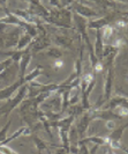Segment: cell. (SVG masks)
<instances>
[{
    "label": "cell",
    "mask_w": 128,
    "mask_h": 154,
    "mask_svg": "<svg viewBox=\"0 0 128 154\" xmlns=\"http://www.w3.org/2000/svg\"><path fill=\"white\" fill-rule=\"evenodd\" d=\"M31 138H32V141H34L35 146L37 148V154H47L51 152V151L49 149L47 145H46V143L43 139H40L39 137H37V136H32Z\"/></svg>",
    "instance_id": "9"
},
{
    "label": "cell",
    "mask_w": 128,
    "mask_h": 154,
    "mask_svg": "<svg viewBox=\"0 0 128 154\" xmlns=\"http://www.w3.org/2000/svg\"><path fill=\"white\" fill-rule=\"evenodd\" d=\"M5 48V36H0V49Z\"/></svg>",
    "instance_id": "29"
},
{
    "label": "cell",
    "mask_w": 128,
    "mask_h": 154,
    "mask_svg": "<svg viewBox=\"0 0 128 154\" xmlns=\"http://www.w3.org/2000/svg\"><path fill=\"white\" fill-rule=\"evenodd\" d=\"M50 1H51V4L53 6H59V1L58 0H50Z\"/></svg>",
    "instance_id": "30"
},
{
    "label": "cell",
    "mask_w": 128,
    "mask_h": 154,
    "mask_svg": "<svg viewBox=\"0 0 128 154\" xmlns=\"http://www.w3.org/2000/svg\"><path fill=\"white\" fill-rule=\"evenodd\" d=\"M77 154H90L87 144H79V153Z\"/></svg>",
    "instance_id": "24"
},
{
    "label": "cell",
    "mask_w": 128,
    "mask_h": 154,
    "mask_svg": "<svg viewBox=\"0 0 128 154\" xmlns=\"http://www.w3.org/2000/svg\"><path fill=\"white\" fill-rule=\"evenodd\" d=\"M94 69H95V72L99 73V72H102V71H103V69H104V65H103V63L98 60V62L94 65Z\"/></svg>",
    "instance_id": "26"
},
{
    "label": "cell",
    "mask_w": 128,
    "mask_h": 154,
    "mask_svg": "<svg viewBox=\"0 0 128 154\" xmlns=\"http://www.w3.org/2000/svg\"><path fill=\"white\" fill-rule=\"evenodd\" d=\"M25 96H28V84H24L23 86H21L20 91H19V93L16 94L15 96L12 97V99H9V100L0 108V116L7 117L14 109L17 108V107L21 104V102L25 99Z\"/></svg>",
    "instance_id": "1"
},
{
    "label": "cell",
    "mask_w": 128,
    "mask_h": 154,
    "mask_svg": "<svg viewBox=\"0 0 128 154\" xmlns=\"http://www.w3.org/2000/svg\"><path fill=\"white\" fill-rule=\"evenodd\" d=\"M107 24V20L106 19H99V20H96V21H92L91 23H89V28H94V29H102L103 27H105Z\"/></svg>",
    "instance_id": "16"
},
{
    "label": "cell",
    "mask_w": 128,
    "mask_h": 154,
    "mask_svg": "<svg viewBox=\"0 0 128 154\" xmlns=\"http://www.w3.org/2000/svg\"><path fill=\"white\" fill-rule=\"evenodd\" d=\"M46 54L49 56V57H51L53 59H60L61 57H62V51H61L60 49H57V48H52V49H50Z\"/></svg>",
    "instance_id": "18"
},
{
    "label": "cell",
    "mask_w": 128,
    "mask_h": 154,
    "mask_svg": "<svg viewBox=\"0 0 128 154\" xmlns=\"http://www.w3.org/2000/svg\"><path fill=\"white\" fill-rule=\"evenodd\" d=\"M64 65H65V62L62 59H54V62L52 64V67L54 69H60Z\"/></svg>",
    "instance_id": "23"
},
{
    "label": "cell",
    "mask_w": 128,
    "mask_h": 154,
    "mask_svg": "<svg viewBox=\"0 0 128 154\" xmlns=\"http://www.w3.org/2000/svg\"><path fill=\"white\" fill-rule=\"evenodd\" d=\"M115 26H117V28H126L127 27V22H125L124 20H118L117 22H115Z\"/></svg>",
    "instance_id": "27"
},
{
    "label": "cell",
    "mask_w": 128,
    "mask_h": 154,
    "mask_svg": "<svg viewBox=\"0 0 128 154\" xmlns=\"http://www.w3.org/2000/svg\"><path fill=\"white\" fill-rule=\"evenodd\" d=\"M47 154H52V152H50V153H47Z\"/></svg>",
    "instance_id": "34"
},
{
    "label": "cell",
    "mask_w": 128,
    "mask_h": 154,
    "mask_svg": "<svg viewBox=\"0 0 128 154\" xmlns=\"http://www.w3.org/2000/svg\"><path fill=\"white\" fill-rule=\"evenodd\" d=\"M124 44H125V41H124V38H115L114 41H113L112 43V46L113 48H115V49H120V48H122L124 46Z\"/></svg>",
    "instance_id": "22"
},
{
    "label": "cell",
    "mask_w": 128,
    "mask_h": 154,
    "mask_svg": "<svg viewBox=\"0 0 128 154\" xmlns=\"http://www.w3.org/2000/svg\"><path fill=\"white\" fill-rule=\"evenodd\" d=\"M113 112L121 119V118L128 116V109L126 107H124V106H118V107H115V108L113 109Z\"/></svg>",
    "instance_id": "17"
},
{
    "label": "cell",
    "mask_w": 128,
    "mask_h": 154,
    "mask_svg": "<svg viewBox=\"0 0 128 154\" xmlns=\"http://www.w3.org/2000/svg\"><path fill=\"white\" fill-rule=\"evenodd\" d=\"M95 56L97 57L99 62H102L103 59V51H104V44H103V38H102V34L100 31H97V36H96V45H95Z\"/></svg>",
    "instance_id": "8"
},
{
    "label": "cell",
    "mask_w": 128,
    "mask_h": 154,
    "mask_svg": "<svg viewBox=\"0 0 128 154\" xmlns=\"http://www.w3.org/2000/svg\"><path fill=\"white\" fill-rule=\"evenodd\" d=\"M31 38H32V36L29 35L28 32L27 34H23L22 36L20 37V39H19V43L16 45V50H22L25 46L29 45L31 43Z\"/></svg>",
    "instance_id": "13"
},
{
    "label": "cell",
    "mask_w": 128,
    "mask_h": 154,
    "mask_svg": "<svg viewBox=\"0 0 128 154\" xmlns=\"http://www.w3.org/2000/svg\"><path fill=\"white\" fill-rule=\"evenodd\" d=\"M76 11H77V13H80L81 15H84V16L96 15V13H95L94 11H91L90 8L85 7V6H77V7H76Z\"/></svg>",
    "instance_id": "19"
},
{
    "label": "cell",
    "mask_w": 128,
    "mask_h": 154,
    "mask_svg": "<svg viewBox=\"0 0 128 154\" xmlns=\"http://www.w3.org/2000/svg\"><path fill=\"white\" fill-rule=\"evenodd\" d=\"M55 41H57L58 44H60L61 46H65V48H69V46L72 45V41L69 38H67V37H64V36L57 37Z\"/></svg>",
    "instance_id": "20"
},
{
    "label": "cell",
    "mask_w": 128,
    "mask_h": 154,
    "mask_svg": "<svg viewBox=\"0 0 128 154\" xmlns=\"http://www.w3.org/2000/svg\"><path fill=\"white\" fill-rule=\"evenodd\" d=\"M106 129L107 130H110V131H113L114 129H115V122L112 121V119H110V121H106V124H105Z\"/></svg>",
    "instance_id": "25"
},
{
    "label": "cell",
    "mask_w": 128,
    "mask_h": 154,
    "mask_svg": "<svg viewBox=\"0 0 128 154\" xmlns=\"http://www.w3.org/2000/svg\"><path fill=\"white\" fill-rule=\"evenodd\" d=\"M87 143H91L94 145L97 146H106L107 145V139L106 137H100V136H90V137H85L79 140V144H87Z\"/></svg>",
    "instance_id": "6"
},
{
    "label": "cell",
    "mask_w": 128,
    "mask_h": 154,
    "mask_svg": "<svg viewBox=\"0 0 128 154\" xmlns=\"http://www.w3.org/2000/svg\"><path fill=\"white\" fill-rule=\"evenodd\" d=\"M10 124H12V121L9 119L7 123L4 125V128L0 130V145L6 140V138H7V133L8 131H9V128H10Z\"/></svg>",
    "instance_id": "15"
},
{
    "label": "cell",
    "mask_w": 128,
    "mask_h": 154,
    "mask_svg": "<svg viewBox=\"0 0 128 154\" xmlns=\"http://www.w3.org/2000/svg\"><path fill=\"white\" fill-rule=\"evenodd\" d=\"M54 154H68V153L66 152V149H65V148H62V147H58Z\"/></svg>",
    "instance_id": "28"
},
{
    "label": "cell",
    "mask_w": 128,
    "mask_h": 154,
    "mask_svg": "<svg viewBox=\"0 0 128 154\" xmlns=\"http://www.w3.org/2000/svg\"><path fill=\"white\" fill-rule=\"evenodd\" d=\"M121 2H126V1H127V0H120Z\"/></svg>",
    "instance_id": "33"
},
{
    "label": "cell",
    "mask_w": 128,
    "mask_h": 154,
    "mask_svg": "<svg viewBox=\"0 0 128 154\" xmlns=\"http://www.w3.org/2000/svg\"><path fill=\"white\" fill-rule=\"evenodd\" d=\"M121 149H122V151H124L126 154H128V147H126V146H124V145H122V146H121Z\"/></svg>",
    "instance_id": "31"
},
{
    "label": "cell",
    "mask_w": 128,
    "mask_h": 154,
    "mask_svg": "<svg viewBox=\"0 0 128 154\" xmlns=\"http://www.w3.org/2000/svg\"><path fill=\"white\" fill-rule=\"evenodd\" d=\"M19 34L17 32H10L5 37V49H9L16 46L19 43Z\"/></svg>",
    "instance_id": "11"
},
{
    "label": "cell",
    "mask_w": 128,
    "mask_h": 154,
    "mask_svg": "<svg viewBox=\"0 0 128 154\" xmlns=\"http://www.w3.org/2000/svg\"><path fill=\"white\" fill-rule=\"evenodd\" d=\"M128 128V123L120 125L119 128H115L113 131H111L110 136H107V146H110L113 149H121V138H122V134L125 130Z\"/></svg>",
    "instance_id": "2"
},
{
    "label": "cell",
    "mask_w": 128,
    "mask_h": 154,
    "mask_svg": "<svg viewBox=\"0 0 128 154\" xmlns=\"http://www.w3.org/2000/svg\"><path fill=\"white\" fill-rule=\"evenodd\" d=\"M49 44H50V41L46 37H44V36H42V37H38L37 41L31 42V50L37 52V51H40V50L45 49Z\"/></svg>",
    "instance_id": "10"
},
{
    "label": "cell",
    "mask_w": 128,
    "mask_h": 154,
    "mask_svg": "<svg viewBox=\"0 0 128 154\" xmlns=\"http://www.w3.org/2000/svg\"><path fill=\"white\" fill-rule=\"evenodd\" d=\"M24 84H27L25 80H24V78H20L16 82L13 84V85L8 86V87H6V88L1 89V91H0V101L9 100L10 96H12L19 88H21V86H23Z\"/></svg>",
    "instance_id": "5"
},
{
    "label": "cell",
    "mask_w": 128,
    "mask_h": 154,
    "mask_svg": "<svg viewBox=\"0 0 128 154\" xmlns=\"http://www.w3.org/2000/svg\"><path fill=\"white\" fill-rule=\"evenodd\" d=\"M42 73H43V67H42V66H38V67L32 69L30 73L25 74V75H24V80H25L27 84H29L31 81H34L37 77H39Z\"/></svg>",
    "instance_id": "12"
},
{
    "label": "cell",
    "mask_w": 128,
    "mask_h": 154,
    "mask_svg": "<svg viewBox=\"0 0 128 154\" xmlns=\"http://www.w3.org/2000/svg\"><path fill=\"white\" fill-rule=\"evenodd\" d=\"M0 154H19L15 152L14 149H12L10 147H8L7 145H2L0 146Z\"/></svg>",
    "instance_id": "21"
},
{
    "label": "cell",
    "mask_w": 128,
    "mask_h": 154,
    "mask_svg": "<svg viewBox=\"0 0 128 154\" xmlns=\"http://www.w3.org/2000/svg\"><path fill=\"white\" fill-rule=\"evenodd\" d=\"M104 67L107 69V73H106L105 78V84H104V99L103 102H107L111 99V92H112V86H113V64H109V65H104Z\"/></svg>",
    "instance_id": "4"
},
{
    "label": "cell",
    "mask_w": 128,
    "mask_h": 154,
    "mask_svg": "<svg viewBox=\"0 0 128 154\" xmlns=\"http://www.w3.org/2000/svg\"><path fill=\"white\" fill-rule=\"evenodd\" d=\"M30 59H31L30 50H25L22 56V58H21V60H20V78H24L27 69H28V65L30 63Z\"/></svg>",
    "instance_id": "7"
},
{
    "label": "cell",
    "mask_w": 128,
    "mask_h": 154,
    "mask_svg": "<svg viewBox=\"0 0 128 154\" xmlns=\"http://www.w3.org/2000/svg\"><path fill=\"white\" fill-rule=\"evenodd\" d=\"M100 34H102V38H103V41H109V39L111 38V36L113 35V28L111 27V26L106 24L105 27L102 28Z\"/></svg>",
    "instance_id": "14"
},
{
    "label": "cell",
    "mask_w": 128,
    "mask_h": 154,
    "mask_svg": "<svg viewBox=\"0 0 128 154\" xmlns=\"http://www.w3.org/2000/svg\"><path fill=\"white\" fill-rule=\"evenodd\" d=\"M92 121H94V119H92L90 110L84 111V112H83V116L79 119V122H77L75 125L76 132H77V136H79L80 139H82L83 136H84V133L88 131V129H89V126H90V123Z\"/></svg>",
    "instance_id": "3"
},
{
    "label": "cell",
    "mask_w": 128,
    "mask_h": 154,
    "mask_svg": "<svg viewBox=\"0 0 128 154\" xmlns=\"http://www.w3.org/2000/svg\"><path fill=\"white\" fill-rule=\"evenodd\" d=\"M6 1H7V0H0V5H2V6H4V5L6 4Z\"/></svg>",
    "instance_id": "32"
}]
</instances>
